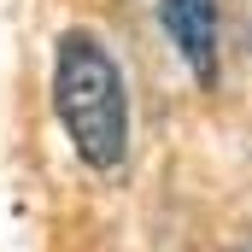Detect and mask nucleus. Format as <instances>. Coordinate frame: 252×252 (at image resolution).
<instances>
[{
	"label": "nucleus",
	"instance_id": "2",
	"mask_svg": "<svg viewBox=\"0 0 252 252\" xmlns=\"http://www.w3.org/2000/svg\"><path fill=\"white\" fill-rule=\"evenodd\" d=\"M158 18L199 82L217 76V0H158Z\"/></svg>",
	"mask_w": 252,
	"mask_h": 252
},
{
	"label": "nucleus",
	"instance_id": "1",
	"mask_svg": "<svg viewBox=\"0 0 252 252\" xmlns=\"http://www.w3.org/2000/svg\"><path fill=\"white\" fill-rule=\"evenodd\" d=\"M53 112L88 170H124L129 158V88L118 59L88 35L64 30L53 53Z\"/></svg>",
	"mask_w": 252,
	"mask_h": 252
}]
</instances>
